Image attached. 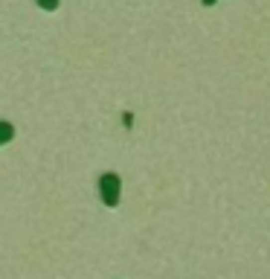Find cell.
I'll return each instance as SVG.
<instances>
[{"instance_id": "2", "label": "cell", "mask_w": 270, "mask_h": 279, "mask_svg": "<svg viewBox=\"0 0 270 279\" xmlns=\"http://www.w3.org/2000/svg\"><path fill=\"white\" fill-rule=\"evenodd\" d=\"M41 3H44V6H55V3H58V0H41Z\"/></svg>"}, {"instance_id": "1", "label": "cell", "mask_w": 270, "mask_h": 279, "mask_svg": "<svg viewBox=\"0 0 270 279\" xmlns=\"http://www.w3.org/2000/svg\"><path fill=\"white\" fill-rule=\"evenodd\" d=\"M6 137H12V128L6 122H0V143H6Z\"/></svg>"}]
</instances>
